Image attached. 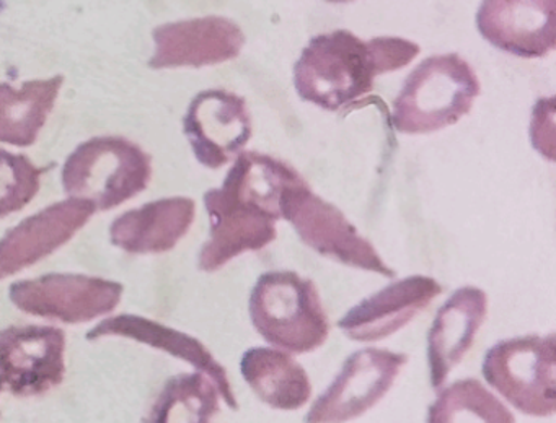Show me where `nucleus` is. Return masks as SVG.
I'll return each instance as SVG.
<instances>
[{"label":"nucleus","instance_id":"1","mask_svg":"<svg viewBox=\"0 0 556 423\" xmlns=\"http://www.w3.org/2000/svg\"><path fill=\"white\" fill-rule=\"evenodd\" d=\"M419 46L396 36L364 41L348 29L311 39L294 65V87L307 103L340 111L374 90V80L408 65Z\"/></svg>","mask_w":556,"mask_h":423},{"label":"nucleus","instance_id":"2","mask_svg":"<svg viewBox=\"0 0 556 423\" xmlns=\"http://www.w3.org/2000/svg\"><path fill=\"white\" fill-rule=\"evenodd\" d=\"M250 318L268 344L294 354L317 350L330 334L317 286L292 270L260 275L250 295Z\"/></svg>","mask_w":556,"mask_h":423},{"label":"nucleus","instance_id":"3","mask_svg":"<svg viewBox=\"0 0 556 423\" xmlns=\"http://www.w3.org/2000/svg\"><path fill=\"white\" fill-rule=\"evenodd\" d=\"M480 81L458 54L431 55L406 78L393 101L392 124L403 133H429L454 126L470 113Z\"/></svg>","mask_w":556,"mask_h":423},{"label":"nucleus","instance_id":"4","mask_svg":"<svg viewBox=\"0 0 556 423\" xmlns=\"http://www.w3.org/2000/svg\"><path fill=\"white\" fill-rule=\"evenodd\" d=\"M149 153L125 137H93L77 146L64 163V191L112 210L144 191L151 181Z\"/></svg>","mask_w":556,"mask_h":423},{"label":"nucleus","instance_id":"5","mask_svg":"<svg viewBox=\"0 0 556 423\" xmlns=\"http://www.w3.org/2000/svg\"><path fill=\"white\" fill-rule=\"evenodd\" d=\"M555 334L522 335L497 342L484 355V380L527 415L548 416L556 409Z\"/></svg>","mask_w":556,"mask_h":423},{"label":"nucleus","instance_id":"6","mask_svg":"<svg viewBox=\"0 0 556 423\" xmlns=\"http://www.w3.org/2000/svg\"><path fill=\"white\" fill-rule=\"evenodd\" d=\"M281 215L294 227L301 240L321 256L387 279L396 275L343 211L312 192L307 182H299L286 191Z\"/></svg>","mask_w":556,"mask_h":423},{"label":"nucleus","instance_id":"7","mask_svg":"<svg viewBox=\"0 0 556 423\" xmlns=\"http://www.w3.org/2000/svg\"><path fill=\"white\" fill-rule=\"evenodd\" d=\"M405 354L386 348L354 351L328 389L315 400L305 423H346L372 409L395 383Z\"/></svg>","mask_w":556,"mask_h":423},{"label":"nucleus","instance_id":"8","mask_svg":"<svg viewBox=\"0 0 556 423\" xmlns=\"http://www.w3.org/2000/svg\"><path fill=\"white\" fill-rule=\"evenodd\" d=\"M66 335L51 325H12L0 331V390L18 397L47 394L66 374Z\"/></svg>","mask_w":556,"mask_h":423},{"label":"nucleus","instance_id":"9","mask_svg":"<svg viewBox=\"0 0 556 423\" xmlns=\"http://www.w3.org/2000/svg\"><path fill=\"white\" fill-rule=\"evenodd\" d=\"M122 296V283L83 273H48L11 285V299L18 309L70 324L113 311Z\"/></svg>","mask_w":556,"mask_h":423},{"label":"nucleus","instance_id":"10","mask_svg":"<svg viewBox=\"0 0 556 423\" xmlns=\"http://www.w3.org/2000/svg\"><path fill=\"white\" fill-rule=\"evenodd\" d=\"M184 130L198 162L217 169L249 143L252 117L242 97L211 88L191 101L185 114Z\"/></svg>","mask_w":556,"mask_h":423},{"label":"nucleus","instance_id":"11","mask_svg":"<svg viewBox=\"0 0 556 423\" xmlns=\"http://www.w3.org/2000/svg\"><path fill=\"white\" fill-rule=\"evenodd\" d=\"M204 205L211 234L200 253V269L214 272L247 251H260L276 240V221L268 211L243 201L226 185L210 189Z\"/></svg>","mask_w":556,"mask_h":423},{"label":"nucleus","instance_id":"12","mask_svg":"<svg viewBox=\"0 0 556 423\" xmlns=\"http://www.w3.org/2000/svg\"><path fill=\"white\" fill-rule=\"evenodd\" d=\"M152 68L206 67L232 61L245 44L240 26L226 16H201L165 23L152 33Z\"/></svg>","mask_w":556,"mask_h":423},{"label":"nucleus","instance_id":"13","mask_svg":"<svg viewBox=\"0 0 556 423\" xmlns=\"http://www.w3.org/2000/svg\"><path fill=\"white\" fill-rule=\"evenodd\" d=\"M477 28L501 51L545 57L556 46V0H483Z\"/></svg>","mask_w":556,"mask_h":423},{"label":"nucleus","instance_id":"14","mask_svg":"<svg viewBox=\"0 0 556 423\" xmlns=\"http://www.w3.org/2000/svg\"><path fill=\"white\" fill-rule=\"evenodd\" d=\"M96 210L92 202L71 197L25 218L0 240V279L14 275L60 249Z\"/></svg>","mask_w":556,"mask_h":423},{"label":"nucleus","instance_id":"15","mask_svg":"<svg viewBox=\"0 0 556 423\" xmlns=\"http://www.w3.org/2000/svg\"><path fill=\"white\" fill-rule=\"evenodd\" d=\"M438 280L426 275L405 277L357 303L338 322V328L357 342H377L405 328L441 295Z\"/></svg>","mask_w":556,"mask_h":423},{"label":"nucleus","instance_id":"16","mask_svg":"<svg viewBox=\"0 0 556 423\" xmlns=\"http://www.w3.org/2000/svg\"><path fill=\"white\" fill-rule=\"evenodd\" d=\"M486 312V293L477 286H462L439 309L428 334L429 374L434 389H439L452 368L464 360Z\"/></svg>","mask_w":556,"mask_h":423},{"label":"nucleus","instance_id":"17","mask_svg":"<svg viewBox=\"0 0 556 423\" xmlns=\"http://www.w3.org/2000/svg\"><path fill=\"white\" fill-rule=\"evenodd\" d=\"M106 335L132 338V341L142 342L149 347L161 348V350L167 351V354L174 355L180 360L188 361L200 373H204L213 380L217 390H219L220 396L230 409H239V402H237L232 384L227 377L226 368L214 358V355L207 350L206 345L198 338L177 331V329L167 328L161 322L135 315H122L105 319L87 334V338L97 341V338L106 337Z\"/></svg>","mask_w":556,"mask_h":423},{"label":"nucleus","instance_id":"18","mask_svg":"<svg viewBox=\"0 0 556 423\" xmlns=\"http://www.w3.org/2000/svg\"><path fill=\"white\" fill-rule=\"evenodd\" d=\"M193 198L168 197L149 202L116 218L110 228L115 246L132 254L167 253L177 246L194 221Z\"/></svg>","mask_w":556,"mask_h":423},{"label":"nucleus","instance_id":"19","mask_svg":"<svg viewBox=\"0 0 556 423\" xmlns=\"http://www.w3.org/2000/svg\"><path fill=\"white\" fill-rule=\"evenodd\" d=\"M240 370L256 397L273 409L298 410L311 399V377L286 351L250 348L243 354Z\"/></svg>","mask_w":556,"mask_h":423},{"label":"nucleus","instance_id":"20","mask_svg":"<svg viewBox=\"0 0 556 423\" xmlns=\"http://www.w3.org/2000/svg\"><path fill=\"white\" fill-rule=\"evenodd\" d=\"M63 75L25 81L21 88L0 84V142L30 146L47 124L63 87Z\"/></svg>","mask_w":556,"mask_h":423},{"label":"nucleus","instance_id":"21","mask_svg":"<svg viewBox=\"0 0 556 423\" xmlns=\"http://www.w3.org/2000/svg\"><path fill=\"white\" fill-rule=\"evenodd\" d=\"M219 390L204 373H185L165 383L146 423H213Z\"/></svg>","mask_w":556,"mask_h":423},{"label":"nucleus","instance_id":"22","mask_svg":"<svg viewBox=\"0 0 556 423\" xmlns=\"http://www.w3.org/2000/svg\"><path fill=\"white\" fill-rule=\"evenodd\" d=\"M428 423H516L510 410L473 377L455 381L431 403Z\"/></svg>","mask_w":556,"mask_h":423},{"label":"nucleus","instance_id":"23","mask_svg":"<svg viewBox=\"0 0 556 423\" xmlns=\"http://www.w3.org/2000/svg\"><path fill=\"white\" fill-rule=\"evenodd\" d=\"M43 169L30 158L0 149V217L27 207L40 191Z\"/></svg>","mask_w":556,"mask_h":423},{"label":"nucleus","instance_id":"24","mask_svg":"<svg viewBox=\"0 0 556 423\" xmlns=\"http://www.w3.org/2000/svg\"><path fill=\"white\" fill-rule=\"evenodd\" d=\"M327 2H331V3H348V2H353V0H327Z\"/></svg>","mask_w":556,"mask_h":423}]
</instances>
